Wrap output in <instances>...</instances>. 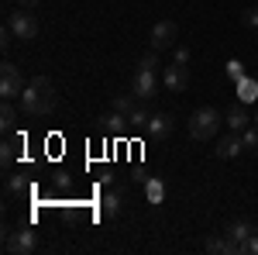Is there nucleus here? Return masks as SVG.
I'll return each instance as SVG.
<instances>
[{
	"mask_svg": "<svg viewBox=\"0 0 258 255\" xmlns=\"http://www.w3.org/2000/svg\"><path fill=\"white\" fill-rule=\"evenodd\" d=\"M179 38V28L176 21H159L155 28H152V48L155 52H165V48H172Z\"/></svg>",
	"mask_w": 258,
	"mask_h": 255,
	"instance_id": "8",
	"label": "nucleus"
},
{
	"mask_svg": "<svg viewBox=\"0 0 258 255\" xmlns=\"http://www.w3.org/2000/svg\"><path fill=\"white\" fill-rule=\"evenodd\" d=\"M217 128H220L217 107H200V111H193V118L186 121V131L197 141H210V138L217 135Z\"/></svg>",
	"mask_w": 258,
	"mask_h": 255,
	"instance_id": "2",
	"label": "nucleus"
},
{
	"mask_svg": "<svg viewBox=\"0 0 258 255\" xmlns=\"http://www.w3.org/2000/svg\"><path fill=\"white\" fill-rule=\"evenodd\" d=\"M21 7H35V4H38V0H18Z\"/></svg>",
	"mask_w": 258,
	"mask_h": 255,
	"instance_id": "28",
	"label": "nucleus"
},
{
	"mask_svg": "<svg viewBox=\"0 0 258 255\" xmlns=\"http://www.w3.org/2000/svg\"><path fill=\"white\" fill-rule=\"evenodd\" d=\"M176 62H189V48H176Z\"/></svg>",
	"mask_w": 258,
	"mask_h": 255,
	"instance_id": "27",
	"label": "nucleus"
},
{
	"mask_svg": "<svg viewBox=\"0 0 258 255\" xmlns=\"http://www.w3.org/2000/svg\"><path fill=\"white\" fill-rule=\"evenodd\" d=\"M100 214L103 217H117L120 214V193H103V200H100Z\"/></svg>",
	"mask_w": 258,
	"mask_h": 255,
	"instance_id": "16",
	"label": "nucleus"
},
{
	"mask_svg": "<svg viewBox=\"0 0 258 255\" xmlns=\"http://www.w3.org/2000/svg\"><path fill=\"white\" fill-rule=\"evenodd\" d=\"M172 128H176V121H172V114H165V111L148 118V135H152V138H169V135H172Z\"/></svg>",
	"mask_w": 258,
	"mask_h": 255,
	"instance_id": "11",
	"label": "nucleus"
},
{
	"mask_svg": "<svg viewBox=\"0 0 258 255\" xmlns=\"http://www.w3.org/2000/svg\"><path fill=\"white\" fill-rule=\"evenodd\" d=\"M227 76H231V79H234V83H238V79H244V76H248V73H244V66H241L238 59H231V62H227Z\"/></svg>",
	"mask_w": 258,
	"mask_h": 255,
	"instance_id": "23",
	"label": "nucleus"
},
{
	"mask_svg": "<svg viewBox=\"0 0 258 255\" xmlns=\"http://www.w3.org/2000/svg\"><path fill=\"white\" fill-rule=\"evenodd\" d=\"M4 248H7L11 255H28V252L38 248V238H35V231H28V228H18V231H7Z\"/></svg>",
	"mask_w": 258,
	"mask_h": 255,
	"instance_id": "5",
	"label": "nucleus"
},
{
	"mask_svg": "<svg viewBox=\"0 0 258 255\" xmlns=\"http://www.w3.org/2000/svg\"><path fill=\"white\" fill-rule=\"evenodd\" d=\"M155 66H159V52H155V48L145 52V56L138 59V69H152V73H155Z\"/></svg>",
	"mask_w": 258,
	"mask_h": 255,
	"instance_id": "22",
	"label": "nucleus"
},
{
	"mask_svg": "<svg viewBox=\"0 0 258 255\" xmlns=\"http://www.w3.org/2000/svg\"><path fill=\"white\" fill-rule=\"evenodd\" d=\"M248 255H258V231L251 235V241H248Z\"/></svg>",
	"mask_w": 258,
	"mask_h": 255,
	"instance_id": "26",
	"label": "nucleus"
},
{
	"mask_svg": "<svg viewBox=\"0 0 258 255\" xmlns=\"http://www.w3.org/2000/svg\"><path fill=\"white\" fill-rule=\"evenodd\" d=\"M131 90H135V97H138V100H152L155 93H159V79H155L152 69H135Z\"/></svg>",
	"mask_w": 258,
	"mask_h": 255,
	"instance_id": "7",
	"label": "nucleus"
},
{
	"mask_svg": "<svg viewBox=\"0 0 258 255\" xmlns=\"http://www.w3.org/2000/svg\"><path fill=\"white\" fill-rule=\"evenodd\" d=\"M251 235H255V224H251V221H234V224L227 228V238L241 248V255H248V241H251Z\"/></svg>",
	"mask_w": 258,
	"mask_h": 255,
	"instance_id": "10",
	"label": "nucleus"
},
{
	"mask_svg": "<svg viewBox=\"0 0 258 255\" xmlns=\"http://www.w3.org/2000/svg\"><path fill=\"white\" fill-rule=\"evenodd\" d=\"M241 24H248V28H258V7H248V11H241Z\"/></svg>",
	"mask_w": 258,
	"mask_h": 255,
	"instance_id": "24",
	"label": "nucleus"
},
{
	"mask_svg": "<svg viewBox=\"0 0 258 255\" xmlns=\"http://www.w3.org/2000/svg\"><path fill=\"white\" fill-rule=\"evenodd\" d=\"M7 28H11V31H14V38H21V41L38 38V21L31 18L28 11H14V14L7 18Z\"/></svg>",
	"mask_w": 258,
	"mask_h": 255,
	"instance_id": "4",
	"label": "nucleus"
},
{
	"mask_svg": "<svg viewBox=\"0 0 258 255\" xmlns=\"http://www.w3.org/2000/svg\"><path fill=\"white\" fill-rule=\"evenodd\" d=\"M103 124H107L110 131H124V124H127V114H120V111H110V114H103Z\"/></svg>",
	"mask_w": 258,
	"mask_h": 255,
	"instance_id": "19",
	"label": "nucleus"
},
{
	"mask_svg": "<svg viewBox=\"0 0 258 255\" xmlns=\"http://www.w3.org/2000/svg\"><path fill=\"white\" fill-rule=\"evenodd\" d=\"M21 111L28 118H45L55 111V86L48 83V76H35L28 79L24 93H21Z\"/></svg>",
	"mask_w": 258,
	"mask_h": 255,
	"instance_id": "1",
	"label": "nucleus"
},
{
	"mask_svg": "<svg viewBox=\"0 0 258 255\" xmlns=\"http://www.w3.org/2000/svg\"><path fill=\"white\" fill-rule=\"evenodd\" d=\"M148 118H152V114H148L145 107H135V111L127 114V124H131V128H148Z\"/></svg>",
	"mask_w": 258,
	"mask_h": 255,
	"instance_id": "20",
	"label": "nucleus"
},
{
	"mask_svg": "<svg viewBox=\"0 0 258 255\" xmlns=\"http://www.w3.org/2000/svg\"><path fill=\"white\" fill-rule=\"evenodd\" d=\"M135 107H138V97H135V90H131V93H117V97H114V111H120V114H131Z\"/></svg>",
	"mask_w": 258,
	"mask_h": 255,
	"instance_id": "17",
	"label": "nucleus"
},
{
	"mask_svg": "<svg viewBox=\"0 0 258 255\" xmlns=\"http://www.w3.org/2000/svg\"><path fill=\"white\" fill-rule=\"evenodd\" d=\"M248 111H244V104H234V107H231V111H227V128H231V131H244V128H248Z\"/></svg>",
	"mask_w": 258,
	"mask_h": 255,
	"instance_id": "12",
	"label": "nucleus"
},
{
	"mask_svg": "<svg viewBox=\"0 0 258 255\" xmlns=\"http://www.w3.org/2000/svg\"><path fill=\"white\" fill-rule=\"evenodd\" d=\"M255 128H258V118H255Z\"/></svg>",
	"mask_w": 258,
	"mask_h": 255,
	"instance_id": "29",
	"label": "nucleus"
},
{
	"mask_svg": "<svg viewBox=\"0 0 258 255\" xmlns=\"http://www.w3.org/2000/svg\"><path fill=\"white\" fill-rule=\"evenodd\" d=\"M241 141H244V152L258 148V128H244V131H241Z\"/></svg>",
	"mask_w": 258,
	"mask_h": 255,
	"instance_id": "21",
	"label": "nucleus"
},
{
	"mask_svg": "<svg viewBox=\"0 0 258 255\" xmlns=\"http://www.w3.org/2000/svg\"><path fill=\"white\" fill-rule=\"evenodd\" d=\"M244 152V141H241V131H231V135L217 138V145H214V156L217 159H234Z\"/></svg>",
	"mask_w": 258,
	"mask_h": 255,
	"instance_id": "9",
	"label": "nucleus"
},
{
	"mask_svg": "<svg viewBox=\"0 0 258 255\" xmlns=\"http://www.w3.org/2000/svg\"><path fill=\"white\" fill-rule=\"evenodd\" d=\"M24 86H28V83H21L18 66H14V62H4V66H0V97L14 100V97L24 93Z\"/></svg>",
	"mask_w": 258,
	"mask_h": 255,
	"instance_id": "3",
	"label": "nucleus"
},
{
	"mask_svg": "<svg viewBox=\"0 0 258 255\" xmlns=\"http://www.w3.org/2000/svg\"><path fill=\"white\" fill-rule=\"evenodd\" d=\"M238 100H241V104H251V100H258V79H251V76L238 79Z\"/></svg>",
	"mask_w": 258,
	"mask_h": 255,
	"instance_id": "13",
	"label": "nucleus"
},
{
	"mask_svg": "<svg viewBox=\"0 0 258 255\" xmlns=\"http://www.w3.org/2000/svg\"><path fill=\"white\" fill-rule=\"evenodd\" d=\"M24 190V179L21 176H7V193H21Z\"/></svg>",
	"mask_w": 258,
	"mask_h": 255,
	"instance_id": "25",
	"label": "nucleus"
},
{
	"mask_svg": "<svg viewBox=\"0 0 258 255\" xmlns=\"http://www.w3.org/2000/svg\"><path fill=\"white\" fill-rule=\"evenodd\" d=\"M14 124H18V111H14V104H11V100H4V107H0V128H4V131H11Z\"/></svg>",
	"mask_w": 258,
	"mask_h": 255,
	"instance_id": "18",
	"label": "nucleus"
},
{
	"mask_svg": "<svg viewBox=\"0 0 258 255\" xmlns=\"http://www.w3.org/2000/svg\"><path fill=\"white\" fill-rule=\"evenodd\" d=\"M21 141H24V138H7V141L0 145V162H4V169H7V166H11V162L18 159V148H21Z\"/></svg>",
	"mask_w": 258,
	"mask_h": 255,
	"instance_id": "15",
	"label": "nucleus"
},
{
	"mask_svg": "<svg viewBox=\"0 0 258 255\" xmlns=\"http://www.w3.org/2000/svg\"><path fill=\"white\" fill-rule=\"evenodd\" d=\"M162 83H165L169 93H182V90L189 86V69H186V62H172V66H165Z\"/></svg>",
	"mask_w": 258,
	"mask_h": 255,
	"instance_id": "6",
	"label": "nucleus"
},
{
	"mask_svg": "<svg viewBox=\"0 0 258 255\" xmlns=\"http://www.w3.org/2000/svg\"><path fill=\"white\" fill-rule=\"evenodd\" d=\"M145 196H148V203H155V207H159L162 200H165V183H162V179H145Z\"/></svg>",
	"mask_w": 258,
	"mask_h": 255,
	"instance_id": "14",
	"label": "nucleus"
}]
</instances>
